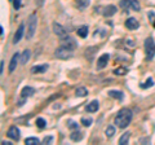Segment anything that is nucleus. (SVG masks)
Here are the masks:
<instances>
[{
  "instance_id": "1",
  "label": "nucleus",
  "mask_w": 155,
  "mask_h": 145,
  "mask_svg": "<svg viewBox=\"0 0 155 145\" xmlns=\"http://www.w3.org/2000/svg\"><path fill=\"white\" fill-rule=\"evenodd\" d=\"M132 121V111L129 109H122L119 110V113L116 114L114 123L119 128H125V127L129 126V123Z\"/></svg>"
},
{
  "instance_id": "2",
  "label": "nucleus",
  "mask_w": 155,
  "mask_h": 145,
  "mask_svg": "<svg viewBox=\"0 0 155 145\" xmlns=\"http://www.w3.org/2000/svg\"><path fill=\"white\" fill-rule=\"evenodd\" d=\"M36 26H38V17L35 13H33V15L29 17V21H27V30H26L27 39H33L35 31H36Z\"/></svg>"
},
{
  "instance_id": "3",
  "label": "nucleus",
  "mask_w": 155,
  "mask_h": 145,
  "mask_svg": "<svg viewBox=\"0 0 155 145\" xmlns=\"http://www.w3.org/2000/svg\"><path fill=\"white\" fill-rule=\"evenodd\" d=\"M59 45H61V47H65V48H69V49H71V51H74V49L78 47V43H76V40H74L71 36H67V35H65V36H62L61 40H59Z\"/></svg>"
},
{
  "instance_id": "4",
  "label": "nucleus",
  "mask_w": 155,
  "mask_h": 145,
  "mask_svg": "<svg viewBox=\"0 0 155 145\" xmlns=\"http://www.w3.org/2000/svg\"><path fill=\"white\" fill-rule=\"evenodd\" d=\"M54 56L59 60H67V58H71L72 57V51L69 48H65V47H61L57 48V51L54 52Z\"/></svg>"
},
{
  "instance_id": "5",
  "label": "nucleus",
  "mask_w": 155,
  "mask_h": 145,
  "mask_svg": "<svg viewBox=\"0 0 155 145\" xmlns=\"http://www.w3.org/2000/svg\"><path fill=\"white\" fill-rule=\"evenodd\" d=\"M145 52H146L147 58L154 57V55H155V42H154L153 38H147L145 40Z\"/></svg>"
},
{
  "instance_id": "6",
  "label": "nucleus",
  "mask_w": 155,
  "mask_h": 145,
  "mask_svg": "<svg viewBox=\"0 0 155 145\" xmlns=\"http://www.w3.org/2000/svg\"><path fill=\"white\" fill-rule=\"evenodd\" d=\"M7 136H8L9 139L14 140V141H18V140H20V130L17 128L16 126H12V127H9L8 132H7Z\"/></svg>"
},
{
  "instance_id": "7",
  "label": "nucleus",
  "mask_w": 155,
  "mask_h": 145,
  "mask_svg": "<svg viewBox=\"0 0 155 145\" xmlns=\"http://www.w3.org/2000/svg\"><path fill=\"white\" fill-rule=\"evenodd\" d=\"M138 26H140V23L135 17H129V18L125 21V27L127 29H129V30H137L138 29Z\"/></svg>"
},
{
  "instance_id": "8",
  "label": "nucleus",
  "mask_w": 155,
  "mask_h": 145,
  "mask_svg": "<svg viewBox=\"0 0 155 145\" xmlns=\"http://www.w3.org/2000/svg\"><path fill=\"white\" fill-rule=\"evenodd\" d=\"M20 53L18 52H16L14 55L12 56V60H10V62H9V73H13L16 70V68H17V63H18V61H20Z\"/></svg>"
},
{
  "instance_id": "9",
  "label": "nucleus",
  "mask_w": 155,
  "mask_h": 145,
  "mask_svg": "<svg viewBox=\"0 0 155 145\" xmlns=\"http://www.w3.org/2000/svg\"><path fill=\"white\" fill-rule=\"evenodd\" d=\"M109 58H110V56H109L107 53L102 55L101 57L98 58V61H97V70H101V69H104L105 66L107 65V62H109Z\"/></svg>"
},
{
  "instance_id": "10",
  "label": "nucleus",
  "mask_w": 155,
  "mask_h": 145,
  "mask_svg": "<svg viewBox=\"0 0 155 145\" xmlns=\"http://www.w3.org/2000/svg\"><path fill=\"white\" fill-rule=\"evenodd\" d=\"M53 31H54V34L57 35V36H59V38H62V36H65V35H66L65 27H63L62 25L57 23V22L53 23Z\"/></svg>"
},
{
  "instance_id": "11",
  "label": "nucleus",
  "mask_w": 155,
  "mask_h": 145,
  "mask_svg": "<svg viewBox=\"0 0 155 145\" xmlns=\"http://www.w3.org/2000/svg\"><path fill=\"white\" fill-rule=\"evenodd\" d=\"M23 31H25V25L21 23L20 27H18V29H17V31H16V34H14V38H13V43H14V44H17V43H18V42L21 40V39H22Z\"/></svg>"
},
{
  "instance_id": "12",
  "label": "nucleus",
  "mask_w": 155,
  "mask_h": 145,
  "mask_svg": "<svg viewBox=\"0 0 155 145\" xmlns=\"http://www.w3.org/2000/svg\"><path fill=\"white\" fill-rule=\"evenodd\" d=\"M116 12H118V9H116L115 5H107V7H105L104 8L102 15H104L105 17H111V16H114Z\"/></svg>"
},
{
  "instance_id": "13",
  "label": "nucleus",
  "mask_w": 155,
  "mask_h": 145,
  "mask_svg": "<svg viewBox=\"0 0 155 145\" xmlns=\"http://www.w3.org/2000/svg\"><path fill=\"white\" fill-rule=\"evenodd\" d=\"M98 106H100L98 101H97V100H93V101H91L89 104H88L87 106H85V110L89 111V113H94V111L98 110Z\"/></svg>"
},
{
  "instance_id": "14",
  "label": "nucleus",
  "mask_w": 155,
  "mask_h": 145,
  "mask_svg": "<svg viewBox=\"0 0 155 145\" xmlns=\"http://www.w3.org/2000/svg\"><path fill=\"white\" fill-rule=\"evenodd\" d=\"M47 69H48V65H36V66H33V68H31V73L40 74V73L47 71Z\"/></svg>"
},
{
  "instance_id": "15",
  "label": "nucleus",
  "mask_w": 155,
  "mask_h": 145,
  "mask_svg": "<svg viewBox=\"0 0 155 145\" xmlns=\"http://www.w3.org/2000/svg\"><path fill=\"white\" fill-rule=\"evenodd\" d=\"M30 56H31V52L29 51V49L23 51V53L21 55V57H20L21 63H22V65H26V63L29 62V60H30Z\"/></svg>"
},
{
  "instance_id": "16",
  "label": "nucleus",
  "mask_w": 155,
  "mask_h": 145,
  "mask_svg": "<svg viewBox=\"0 0 155 145\" xmlns=\"http://www.w3.org/2000/svg\"><path fill=\"white\" fill-rule=\"evenodd\" d=\"M109 96L112 98H116V100H123V92L122 91H116V90H111L109 91Z\"/></svg>"
},
{
  "instance_id": "17",
  "label": "nucleus",
  "mask_w": 155,
  "mask_h": 145,
  "mask_svg": "<svg viewBox=\"0 0 155 145\" xmlns=\"http://www.w3.org/2000/svg\"><path fill=\"white\" fill-rule=\"evenodd\" d=\"M35 93V90L33 87H25L22 92H21V96H23V97H30V96H33V95Z\"/></svg>"
},
{
  "instance_id": "18",
  "label": "nucleus",
  "mask_w": 155,
  "mask_h": 145,
  "mask_svg": "<svg viewBox=\"0 0 155 145\" xmlns=\"http://www.w3.org/2000/svg\"><path fill=\"white\" fill-rule=\"evenodd\" d=\"M70 139H71L72 141H80V140L83 139V132H80L79 130L74 131L71 135H70Z\"/></svg>"
},
{
  "instance_id": "19",
  "label": "nucleus",
  "mask_w": 155,
  "mask_h": 145,
  "mask_svg": "<svg viewBox=\"0 0 155 145\" xmlns=\"http://www.w3.org/2000/svg\"><path fill=\"white\" fill-rule=\"evenodd\" d=\"M129 137H131V132L127 131V132H124L122 135L120 139H119V144H120V145H127V144H128V141H129Z\"/></svg>"
},
{
  "instance_id": "20",
  "label": "nucleus",
  "mask_w": 155,
  "mask_h": 145,
  "mask_svg": "<svg viewBox=\"0 0 155 145\" xmlns=\"http://www.w3.org/2000/svg\"><path fill=\"white\" fill-rule=\"evenodd\" d=\"M89 4H91V0H76V5L80 10H84Z\"/></svg>"
},
{
  "instance_id": "21",
  "label": "nucleus",
  "mask_w": 155,
  "mask_h": 145,
  "mask_svg": "<svg viewBox=\"0 0 155 145\" xmlns=\"http://www.w3.org/2000/svg\"><path fill=\"white\" fill-rule=\"evenodd\" d=\"M75 93H76L78 97H84V96H87L88 95V90L85 87H79V88H76Z\"/></svg>"
},
{
  "instance_id": "22",
  "label": "nucleus",
  "mask_w": 155,
  "mask_h": 145,
  "mask_svg": "<svg viewBox=\"0 0 155 145\" xmlns=\"http://www.w3.org/2000/svg\"><path fill=\"white\" fill-rule=\"evenodd\" d=\"M78 35H79L80 38H85L88 35V26H82L78 29Z\"/></svg>"
},
{
  "instance_id": "23",
  "label": "nucleus",
  "mask_w": 155,
  "mask_h": 145,
  "mask_svg": "<svg viewBox=\"0 0 155 145\" xmlns=\"http://www.w3.org/2000/svg\"><path fill=\"white\" fill-rule=\"evenodd\" d=\"M92 122H93V119L91 118V117H83L82 119H80V123H82L83 126H85V127H89L91 125H92Z\"/></svg>"
},
{
  "instance_id": "24",
  "label": "nucleus",
  "mask_w": 155,
  "mask_h": 145,
  "mask_svg": "<svg viewBox=\"0 0 155 145\" xmlns=\"http://www.w3.org/2000/svg\"><path fill=\"white\" fill-rule=\"evenodd\" d=\"M39 143H40V141H39L38 137H27V139L25 140V144L26 145H36Z\"/></svg>"
},
{
  "instance_id": "25",
  "label": "nucleus",
  "mask_w": 155,
  "mask_h": 145,
  "mask_svg": "<svg viewBox=\"0 0 155 145\" xmlns=\"http://www.w3.org/2000/svg\"><path fill=\"white\" fill-rule=\"evenodd\" d=\"M127 71H128V69L123 68V66H122V68H116L114 70V74H115V75H125Z\"/></svg>"
},
{
  "instance_id": "26",
  "label": "nucleus",
  "mask_w": 155,
  "mask_h": 145,
  "mask_svg": "<svg viewBox=\"0 0 155 145\" xmlns=\"http://www.w3.org/2000/svg\"><path fill=\"white\" fill-rule=\"evenodd\" d=\"M119 7L123 9L129 8V7H131V0H120V1H119Z\"/></svg>"
},
{
  "instance_id": "27",
  "label": "nucleus",
  "mask_w": 155,
  "mask_h": 145,
  "mask_svg": "<svg viewBox=\"0 0 155 145\" xmlns=\"http://www.w3.org/2000/svg\"><path fill=\"white\" fill-rule=\"evenodd\" d=\"M154 86V82H153V79L151 78H149V79L146 80V83H142L141 84V88H143V90H146V88H149V87H153Z\"/></svg>"
},
{
  "instance_id": "28",
  "label": "nucleus",
  "mask_w": 155,
  "mask_h": 145,
  "mask_svg": "<svg viewBox=\"0 0 155 145\" xmlns=\"http://www.w3.org/2000/svg\"><path fill=\"white\" fill-rule=\"evenodd\" d=\"M36 126L39 127V128H44L45 126H47V121L43 118H38L36 119Z\"/></svg>"
},
{
  "instance_id": "29",
  "label": "nucleus",
  "mask_w": 155,
  "mask_h": 145,
  "mask_svg": "<svg viewBox=\"0 0 155 145\" xmlns=\"http://www.w3.org/2000/svg\"><path fill=\"white\" fill-rule=\"evenodd\" d=\"M114 133H115L114 126H109L107 128H106V136L107 137H112V136H114Z\"/></svg>"
},
{
  "instance_id": "30",
  "label": "nucleus",
  "mask_w": 155,
  "mask_h": 145,
  "mask_svg": "<svg viewBox=\"0 0 155 145\" xmlns=\"http://www.w3.org/2000/svg\"><path fill=\"white\" fill-rule=\"evenodd\" d=\"M131 8L133 10H140V1L138 0H131Z\"/></svg>"
},
{
  "instance_id": "31",
  "label": "nucleus",
  "mask_w": 155,
  "mask_h": 145,
  "mask_svg": "<svg viewBox=\"0 0 155 145\" xmlns=\"http://www.w3.org/2000/svg\"><path fill=\"white\" fill-rule=\"evenodd\" d=\"M69 128H71V130H79V125L71 121V122L69 123Z\"/></svg>"
},
{
  "instance_id": "32",
  "label": "nucleus",
  "mask_w": 155,
  "mask_h": 145,
  "mask_svg": "<svg viewBox=\"0 0 155 145\" xmlns=\"http://www.w3.org/2000/svg\"><path fill=\"white\" fill-rule=\"evenodd\" d=\"M52 141H53V137L52 136H45L44 140H43V144H51Z\"/></svg>"
},
{
  "instance_id": "33",
  "label": "nucleus",
  "mask_w": 155,
  "mask_h": 145,
  "mask_svg": "<svg viewBox=\"0 0 155 145\" xmlns=\"http://www.w3.org/2000/svg\"><path fill=\"white\" fill-rule=\"evenodd\" d=\"M13 7H14V9H20L21 8V0H13Z\"/></svg>"
},
{
  "instance_id": "34",
  "label": "nucleus",
  "mask_w": 155,
  "mask_h": 145,
  "mask_svg": "<svg viewBox=\"0 0 155 145\" xmlns=\"http://www.w3.org/2000/svg\"><path fill=\"white\" fill-rule=\"evenodd\" d=\"M35 4H36L38 7H41L44 4V0H35Z\"/></svg>"
},
{
  "instance_id": "35",
  "label": "nucleus",
  "mask_w": 155,
  "mask_h": 145,
  "mask_svg": "<svg viewBox=\"0 0 155 145\" xmlns=\"http://www.w3.org/2000/svg\"><path fill=\"white\" fill-rule=\"evenodd\" d=\"M4 73V61L1 60V66H0V74Z\"/></svg>"
},
{
  "instance_id": "36",
  "label": "nucleus",
  "mask_w": 155,
  "mask_h": 145,
  "mask_svg": "<svg viewBox=\"0 0 155 145\" xmlns=\"http://www.w3.org/2000/svg\"><path fill=\"white\" fill-rule=\"evenodd\" d=\"M25 98H27V97H23V96H22V98H21V100L18 101V105H20V106H21V105H23V102H25Z\"/></svg>"
},
{
  "instance_id": "37",
  "label": "nucleus",
  "mask_w": 155,
  "mask_h": 145,
  "mask_svg": "<svg viewBox=\"0 0 155 145\" xmlns=\"http://www.w3.org/2000/svg\"><path fill=\"white\" fill-rule=\"evenodd\" d=\"M1 144H3V145H12V143H10V141H5V140H3Z\"/></svg>"
},
{
  "instance_id": "38",
  "label": "nucleus",
  "mask_w": 155,
  "mask_h": 145,
  "mask_svg": "<svg viewBox=\"0 0 155 145\" xmlns=\"http://www.w3.org/2000/svg\"><path fill=\"white\" fill-rule=\"evenodd\" d=\"M0 30H1V38H4V27H0Z\"/></svg>"
},
{
  "instance_id": "39",
  "label": "nucleus",
  "mask_w": 155,
  "mask_h": 145,
  "mask_svg": "<svg viewBox=\"0 0 155 145\" xmlns=\"http://www.w3.org/2000/svg\"><path fill=\"white\" fill-rule=\"evenodd\" d=\"M153 25H154V27H155V20H154V23Z\"/></svg>"
}]
</instances>
